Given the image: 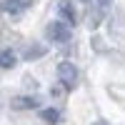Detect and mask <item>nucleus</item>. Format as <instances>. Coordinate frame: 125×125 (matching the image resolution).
I'll return each instance as SVG.
<instances>
[{
    "instance_id": "f257e3e1",
    "label": "nucleus",
    "mask_w": 125,
    "mask_h": 125,
    "mask_svg": "<svg viewBox=\"0 0 125 125\" xmlns=\"http://www.w3.org/2000/svg\"><path fill=\"white\" fill-rule=\"evenodd\" d=\"M45 35H48L50 43L62 45V43H68V40H70V35H73V33H70V25L65 23V20H55V23H50V25H48Z\"/></svg>"
},
{
    "instance_id": "f03ea898",
    "label": "nucleus",
    "mask_w": 125,
    "mask_h": 125,
    "mask_svg": "<svg viewBox=\"0 0 125 125\" xmlns=\"http://www.w3.org/2000/svg\"><path fill=\"white\" fill-rule=\"evenodd\" d=\"M58 78H60V83L68 90H73V88L78 85V68L73 65L70 60H62L60 65H58Z\"/></svg>"
},
{
    "instance_id": "7ed1b4c3",
    "label": "nucleus",
    "mask_w": 125,
    "mask_h": 125,
    "mask_svg": "<svg viewBox=\"0 0 125 125\" xmlns=\"http://www.w3.org/2000/svg\"><path fill=\"white\" fill-rule=\"evenodd\" d=\"M35 0H3L0 3V8H3V13L8 15H20V13H25L28 8H33Z\"/></svg>"
},
{
    "instance_id": "20e7f679",
    "label": "nucleus",
    "mask_w": 125,
    "mask_h": 125,
    "mask_svg": "<svg viewBox=\"0 0 125 125\" xmlns=\"http://www.w3.org/2000/svg\"><path fill=\"white\" fill-rule=\"evenodd\" d=\"M58 15H60V20H65L68 25H75V23H78L75 8H73L70 0H58Z\"/></svg>"
},
{
    "instance_id": "39448f33",
    "label": "nucleus",
    "mask_w": 125,
    "mask_h": 125,
    "mask_svg": "<svg viewBox=\"0 0 125 125\" xmlns=\"http://www.w3.org/2000/svg\"><path fill=\"white\" fill-rule=\"evenodd\" d=\"M15 62H18V58L13 50H0V68L10 70V68H15Z\"/></svg>"
},
{
    "instance_id": "423d86ee",
    "label": "nucleus",
    "mask_w": 125,
    "mask_h": 125,
    "mask_svg": "<svg viewBox=\"0 0 125 125\" xmlns=\"http://www.w3.org/2000/svg\"><path fill=\"white\" fill-rule=\"evenodd\" d=\"M35 105H38L35 98H15L13 100V108H18V110H30V108H35Z\"/></svg>"
},
{
    "instance_id": "0eeeda50",
    "label": "nucleus",
    "mask_w": 125,
    "mask_h": 125,
    "mask_svg": "<svg viewBox=\"0 0 125 125\" xmlns=\"http://www.w3.org/2000/svg\"><path fill=\"white\" fill-rule=\"evenodd\" d=\"M40 55H45L43 45H30V48H25V53H23L25 60H33V58H40Z\"/></svg>"
},
{
    "instance_id": "6e6552de",
    "label": "nucleus",
    "mask_w": 125,
    "mask_h": 125,
    "mask_svg": "<svg viewBox=\"0 0 125 125\" xmlns=\"http://www.w3.org/2000/svg\"><path fill=\"white\" fill-rule=\"evenodd\" d=\"M40 118L48 120V123H58V120H60V113L53 110V108H48V110H40Z\"/></svg>"
},
{
    "instance_id": "1a4fd4ad",
    "label": "nucleus",
    "mask_w": 125,
    "mask_h": 125,
    "mask_svg": "<svg viewBox=\"0 0 125 125\" xmlns=\"http://www.w3.org/2000/svg\"><path fill=\"white\" fill-rule=\"evenodd\" d=\"M95 3H98V5H100V8H108V5H110V3H113V0H95Z\"/></svg>"
},
{
    "instance_id": "9d476101",
    "label": "nucleus",
    "mask_w": 125,
    "mask_h": 125,
    "mask_svg": "<svg viewBox=\"0 0 125 125\" xmlns=\"http://www.w3.org/2000/svg\"><path fill=\"white\" fill-rule=\"evenodd\" d=\"M95 125H108V123H95Z\"/></svg>"
},
{
    "instance_id": "9b49d317",
    "label": "nucleus",
    "mask_w": 125,
    "mask_h": 125,
    "mask_svg": "<svg viewBox=\"0 0 125 125\" xmlns=\"http://www.w3.org/2000/svg\"><path fill=\"white\" fill-rule=\"evenodd\" d=\"M80 3H90V0H80Z\"/></svg>"
}]
</instances>
